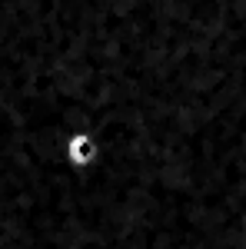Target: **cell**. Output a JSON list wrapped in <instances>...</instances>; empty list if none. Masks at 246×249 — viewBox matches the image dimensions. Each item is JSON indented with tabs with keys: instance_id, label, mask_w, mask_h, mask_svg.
<instances>
[{
	"instance_id": "1",
	"label": "cell",
	"mask_w": 246,
	"mask_h": 249,
	"mask_svg": "<svg viewBox=\"0 0 246 249\" xmlns=\"http://www.w3.org/2000/svg\"><path fill=\"white\" fill-rule=\"evenodd\" d=\"M63 163L76 173H87L100 163V140L94 130H70L63 140Z\"/></svg>"
},
{
	"instance_id": "2",
	"label": "cell",
	"mask_w": 246,
	"mask_h": 249,
	"mask_svg": "<svg viewBox=\"0 0 246 249\" xmlns=\"http://www.w3.org/2000/svg\"><path fill=\"white\" fill-rule=\"evenodd\" d=\"M243 239H246V216H243Z\"/></svg>"
}]
</instances>
